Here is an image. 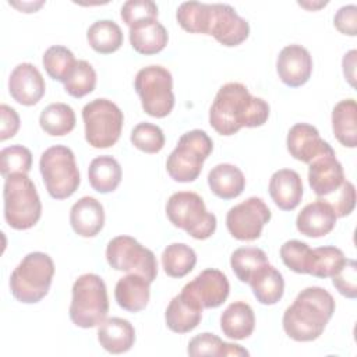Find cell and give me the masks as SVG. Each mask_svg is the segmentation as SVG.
Returning a JSON list of instances; mask_svg holds the SVG:
<instances>
[{
  "instance_id": "1",
  "label": "cell",
  "mask_w": 357,
  "mask_h": 357,
  "mask_svg": "<svg viewBox=\"0 0 357 357\" xmlns=\"http://www.w3.org/2000/svg\"><path fill=\"white\" fill-rule=\"evenodd\" d=\"M268 117L269 105L240 82L220 86L209 109V124L220 135H233L243 127H259Z\"/></svg>"
},
{
  "instance_id": "2",
  "label": "cell",
  "mask_w": 357,
  "mask_h": 357,
  "mask_svg": "<svg viewBox=\"0 0 357 357\" xmlns=\"http://www.w3.org/2000/svg\"><path fill=\"white\" fill-rule=\"evenodd\" d=\"M335 312L332 294L319 287L311 286L301 290L291 305L283 314V329L296 342H312L318 339Z\"/></svg>"
},
{
  "instance_id": "3",
  "label": "cell",
  "mask_w": 357,
  "mask_h": 357,
  "mask_svg": "<svg viewBox=\"0 0 357 357\" xmlns=\"http://www.w3.org/2000/svg\"><path fill=\"white\" fill-rule=\"evenodd\" d=\"M53 275L54 264L47 254L29 252L10 276L11 294L24 304L38 303L47 294Z\"/></svg>"
},
{
  "instance_id": "4",
  "label": "cell",
  "mask_w": 357,
  "mask_h": 357,
  "mask_svg": "<svg viewBox=\"0 0 357 357\" xmlns=\"http://www.w3.org/2000/svg\"><path fill=\"white\" fill-rule=\"evenodd\" d=\"M70 319L74 325L88 329L100 325L109 312L107 289L96 273H84L73 284Z\"/></svg>"
},
{
  "instance_id": "5",
  "label": "cell",
  "mask_w": 357,
  "mask_h": 357,
  "mask_svg": "<svg viewBox=\"0 0 357 357\" xmlns=\"http://www.w3.org/2000/svg\"><path fill=\"white\" fill-rule=\"evenodd\" d=\"M4 219L15 230H26L38 223L42 204L28 174H11L4 181Z\"/></svg>"
},
{
  "instance_id": "6",
  "label": "cell",
  "mask_w": 357,
  "mask_h": 357,
  "mask_svg": "<svg viewBox=\"0 0 357 357\" xmlns=\"http://www.w3.org/2000/svg\"><path fill=\"white\" fill-rule=\"evenodd\" d=\"M213 142L204 130L184 132L177 146L166 160L169 176L178 183H191L198 178L204 162L212 153Z\"/></svg>"
},
{
  "instance_id": "7",
  "label": "cell",
  "mask_w": 357,
  "mask_h": 357,
  "mask_svg": "<svg viewBox=\"0 0 357 357\" xmlns=\"http://www.w3.org/2000/svg\"><path fill=\"white\" fill-rule=\"evenodd\" d=\"M170 223L183 229L192 238L206 240L216 230V216L205 206L204 199L192 191H178L166 204Z\"/></svg>"
},
{
  "instance_id": "8",
  "label": "cell",
  "mask_w": 357,
  "mask_h": 357,
  "mask_svg": "<svg viewBox=\"0 0 357 357\" xmlns=\"http://www.w3.org/2000/svg\"><path fill=\"white\" fill-rule=\"evenodd\" d=\"M39 169L49 195L54 199L71 197L81 183L74 152L66 145L47 148L39 160Z\"/></svg>"
},
{
  "instance_id": "9",
  "label": "cell",
  "mask_w": 357,
  "mask_h": 357,
  "mask_svg": "<svg viewBox=\"0 0 357 357\" xmlns=\"http://www.w3.org/2000/svg\"><path fill=\"white\" fill-rule=\"evenodd\" d=\"M85 139L93 148L113 146L121 134L124 116L120 107L109 99L98 98L82 109Z\"/></svg>"
},
{
  "instance_id": "10",
  "label": "cell",
  "mask_w": 357,
  "mask_h": 357,
  "mask_svg": "<svg viewBox=\"0 0 357 357\" xmlns=\"http://www.w3.org/2000/svg\"><path fill=\"white\" fill-rule=\"evenodd\" d=\"M135 91L141 99L142 109L152 117H166L174 107L173 78L162 66L141 68L134 81Z\"/></svg>"
},
{
  "instance_id": "11",
  "label": "cell",
  "mask_w": 357,
  "mask_h": 357,
  "mask_svg": "<svg viewBox=\"0 0 357 357\" xmlns=\"http://www.w3.org/2000/svg\"><path fill=\"white\" fill-rule=\"evenodd\" d=\"M106 259L116 271L142 275L151 283L156 279L158 261L155 254L134 237L117 236L112 238L106 247Z\"/></svg>"
},
{
  "instance_id": "12",
  "label": "cell",
  "mask_w": 357,
  "mask_h": 357,
  "mask_svg": "<svg viewBox=\"0 0 357 357\" xmlns=\"http://www.w3.org/2000/svg\"><path fill=\"white\" fill-rule=\"evenodd\" d=\"M271 209L262 198L250 197L234 205L226 215V226L229 233L241 241L257 240L264 226L271 220Z\"/></svg>"
},
{
  "instance_id": "13",
  "label": "cell",
  "mask_w": 357,
  "mask_h": 357,
  "mask_svg": "<svg viewBox=\"0 0 357 357\" xmlns=\"http://www.w3.org/2000/svg\"><path fill=\"white\" fill-rule=\"evenodd\" d=\"M223 46H237L250 35L248 22L240 17L230 4H211L208 33Z\"/></svg>"
},
{
  "instance_id": "14",
  "label": "cell",
  "mask_w": 357,
  "mask_h": 357,
  "mask_svg": "<svg viewBox=\"0 0 357 357\" xmlns=\"http://www.w3.org/2000/svg\"><path fill=\"white\" fill-rule=\"evenodd\" d=\"M197 304L204 308H218L229 297L230 284L226 275L219 269H204L183 290Z\"/></svg>"
},
{
  "instance_id": "15",
  "label": "cell",
  "mask_w": 357,
  "mask_h": 357,
  "mask_svg": "<svg viewBox=\"0 0 357 357\" xmlns=\"http://www.w3.org/2000/svg\"><path fill=\"white\" fill-rule=\"evenodd\" d=\"M286 145L294 159L308 165L322 155L335 153L332 146L319 137L318 130L307 123H297L289 130Z\"/></svg>"
},
{
  "instance_id": "16",
  "label": "cell",
  "mask_w": 357,
  "mask_h": 357,
  "mask_svg": "<svg viewBox=\"0 0 357 357\" xmlns=\"http://www.w3.org/2000/svg\"><path fill=\"white\" fill-rule=\"evenodd\" d=\"M276 71L284 85L290 88L301 86L311 77L312 57L304 46L287 45L278 56Z\"/></svg>"
},
{
  "instance_id": "17",
  "label": "cell",
  "mask_w": 357,
  "mask_h": 357,
  "mask_svg": "<svg viewBox=\"0 0 357 357\" xmlns=\"http://www.w3.org/2000/svg\"><path fill=\"white\" fill-rule=\"evenodd\" d=\"M11 98L24 106L36 105L45 95L46 85L40 71L31 63H20L8 78Z\"/></svg>"
},
{
  "instance_id": "18",
  "label": "cell",
  "mask_w": 357,
  "mask_h": 357,
  "mask_svg": "<svg viewBox=\"0 0 357 357\" xmlns=\"http://www.w3.org/2000/svg\"><path fill=\"white\" fill-rule=\"evenodd\" d=\"M342 163L335 153L322 155L310 163L308 183L318 198H324L335 192L344 181Z\"/></svg>"
},
{
  "instance_id": "19",
  "label": "cell",
  "mask_w": 357,
  "mask_h": 357,
  "mask_svg": "<svg viewBox=\"0 0 357 357\" xmlns=\"http://www.w3.org/2000/svg\"><path fill=\"white\" fill-rule=\"evenodd\" d=\"M336 215L329 204L317 199L307 204L297 215L296 227L307 237H324L329 234L336 225Z\"/></svg>"
},
{
  "instance_id": "20",
  "label": "cell",
  "mask_w": 357,
  "mask_h": 357,
  "mask_svg": "<svg viewBox=\"0 0 357 357\" xmlns=\"http://www.w3.org/2000/svg\"><path fill=\"white\" fill-rule=\"evenodd\" d=\"M303 181L300 174L291 169L276 170L269 180V195L282 211H293L303 198Z\"/></svg>"
},
{
  "instance_id": "21",
  "label": "cell",
  "mask_w": 357,
  "mask_h": 357,
  "mask_svg": "<svg viewBox=\"0 0 357 357\" xmlns=\"http://www.w3.org/2000/svg\"><path fill=\"white\" fill-rule=\"evenodd\" d=\"M70 225L81 237H95L105 225L103 205L93 197L79 198L70 211Z\"/></svg>"
},
{
  "instance_id": "22",
  "label": "cell",
  "mask_w": 357,
  "mask_h": 357,
  "mask_svg": "<svg viewBox=\"0 0 357 357\" xmlns=\"http://www.w3.org/2000/svg\"><path fill=\"white\" fill-rule=\"evenodd\" d=\"M151 282L138 273H128L119 279L114 287V298L128 312L142 311L149 301Z\"/></svg>"
},
{
  "instance_id": "23",
  "label": "cell",
  "mask_w": 357,
  "mask_h": 357,
  "mask_svg": "<svg viewBox=\"0 0 357 357\" xmlns=\"http://www.w3.org/2000/svg\"><path fill=\"white\" fill-rule=\"evenodd\" d=\"M166 325L176 333H187L198 326L202 319V307L185 293L172 298L165 312Z\"/></svg>"
},
{
  "instance_id": "24",
  "label": "cell",
  "mask_w": 357,
  "mask_h": 357,
  "mask_svg": "<svg viewBox=\"0 0 357 357\" xmlns=\"http://www.w3.org/2000/svg\"><path fill=\"white\" fill-rule=\"evenodd\" d=\"M100 346L113 354L128 351L135 342V329L130 321L119 317L105 319L98 328Z\"/></svg>"
},
{
  "instance_id": "25",
  "label": "cell",
  "mask_w": 357,
  "mask_h": 357,
  "mask_svg": "<svg viewBox=\"0 0 357 357\" xmlns=\"http://www.w3.org/2000/svg\"><path fill=\"white\" fill-rule=\"evenodd\" d=\"M254 328L255 315L245 301L231 303L220 315V329L230 339H247L254 332Z\"/></svg>"
},
{
  "instance_id": "26",
  "label": "cell",
  "mask_w": 357,
  "mask_h": 357,
  "mask_svg": "<svg viewBox=\"0 0 357 357\" xmlns=\"http://www.w3.org/2000/svg\"><path fill=\"white\" fill-rule=\"evenodd\" d=\"M211 191L222 199H233L238 197L245 187L243 172L230 163H219L211 169L208 174Z\"/></svg>"
},
{
  "instance_id": "27",
  "label": "cell",
  "mask_w": 357,
  "mask_h": 357,
  "mask_svg": "<svg viewBox=\"0 0 357 357\" xmlns=\"http://www.w3.org/2000/svg\"><path fill=\"white\" fill-rule=\"evenodd\" d=\"M255 298L264 305L276 304L284 293V280L282 273L271 264L261 266L248 280Z\"/></svg>"
},
{
  "instance_id": "28",
  "label": "cell",
  "mask_w": 357,
  "mask_h": 357,
  "mask_svg": "<svg viewBox=\"0 0 357 357\" xmlns=\"http://www.w3.org/2000/svg\"><path fill=\"white\" fill-rule=\"evenodd\" d=\"M332 130L336 139L347 148L357 145V105L354 99H343L332 110Z\"/></svg>"
},
{
  "instance_id": "29",
  "label": "cell",
  "mask_w": 357,
  "mask_h": 357,
  "mask_svg": "<svg viewBox=\"0 0 357 357\" xmlns=\"http://www.w3.org/2000/svg\"><path fill=\"white\" fill-rule=\"evenodd\" d=\"M88 180L95 191L100 194L113 192L121 181V166L113 156H98L89 163Z\"/></svg>"
},
{
  "instance_id": "30",
  "label": "cell",
  "mask_w": 357,
  "mask_h": 357,
  "mask_svg": "<svg viewBox=\"0 0 357 357\" xmlns=\"http://www.w3.org/2000/svg\"><path fill=\"white\" fill-rule=\"evenodd\" d=\"M167 31L156 20L135 28H130V42L135 52L141 54H156L167 45Z\"/></svg>"
},
{
  "instance_id": "31",
  "label": "cell",
  "mask_w": 357,
  "mask_h": 357,
  "mask_svg": "<svg viewBox=\"0 0 357 357\" xmlns=\"http://www.w3.org/2000/svg\"><path fill=\"white\" fill-rule=\"evenodd\" d=\"M89 46L102 54H109L123 45L121 28L112 20L95 21L86 31Z\"/></svg>"
},
{
  "instance_id": "32",
  "label": "cell",
  "mask_w": 357,
  "mask_h": 357,
  "mask_svg": "<svg viewBox=\"0 0 357 357\" xmlns=\"http://www.w3.org/2000/svg\"><path fill=\"white\" fill-rule=\"evenodd\" d=\"M40 128L53 137H61L71 132L75 127V113L67 103H52L46 106L39 116Z\"/></svg>"
},
{
  "instance_id": "33",
  "label": "cell",
  "mask_w": 357,
  "mask_h": 357,
  "mask_svg": "<svg viewBox=\"0 0 357 357\" xmlns=\"http://www.w3.org/2000/svg\"><path fill=\"white\" fill-rule=\"evenodd\" d=\"M195 264V251L184 243H172L162 252V265L170 278H183L188 275Z\"/></svg>"
},
{
  "instance_id": "34",
  "label": "cell",
  "mask_w": 357,
  "mask_h": 357,
  "mask_svg": "<svg viewBox=\"0 0 357 357\" xmlns=\"http://www.w3.org/2000/svg\"><path fill=\"white\" fill-rule=\"evenodd\" d=\"M346 257L343 251L333 245H324L314 248L308 264V275L315 278H332L344 264Z\"/></svg>"
},
{
  "instance_id": "35",
  "label": "cell",
  "mask_w": 357,
  "mask_h": 357,
  "mask_svg": "<svg viewBox=\"0 0 357 357\" xmlns=\"http://www.w3.org/2000/svg\"><path fill=\"white\" fill-rule=\"evenodd\" d=\"M266 264L269 262L265 251L257 247H240L230 257L231 269L243 283H248L251 276Z\"/></svg>"
},
{
  "instance_id": "36",
  "label": "cell",
  "mask_w": 357,
  "mask_h": 357,
  "mask_svg": "<svg viewBox=\"0 0 357 357\" xmlns=\"http://www.w3.org/2000/svg\"><path fill=\"white\" fill-rule=\"evenodd\" d=\"M42 63L50 78L64 84L73 74L77 60L70 49L61 45H54L45 52Z\"/></svg>"
},
{
  "instance_id": "37",
  "label": "cell",
  "mask_w": 357,
  "mask_h": 357,
  "mask_svg": "<svg viewBox=\"0 0 357 357\" xmlns=\"http://www.w3.org/2000/svg\"><path fill=\"white\" fill-rule=\"evenodd\" d=\"M211 4L199 1H185L177 8L176 18L180 26L190 33H208Z\"/></svg>"
},
{
  "instance_id": "38",
  "label": "cell",
  "mask_w": 357,
  "mask_h": 357,
  "mask_svg": "<svg viewBox=\"0 0 357 357\" xmlns=\"http://www.w3.org/2000/svg\"><path fill=\"white\" fill-rule=\"evenodd\" d=\"M32 167V153L26 146L11 145L0 152V172L4 178L11 174H28Z\"/></svg>"
},
{
  "instance_id": "39",
  "label": "cell",
  "mask_w": 357,
  "mask_h": 357,
  "mask_svg": "<svg viewBox=\"0 0 357 357\" xmlns=\"http://www.w3.org/2000/svg\"><path fill=\"white\" fill-rule=\"evenodd\" d=\"M96 86V71L85 60H78L73 74L64 82V89L73 98H82Z\"/></svg>"
},
{
  "instance_id": "40",
  "label": "cell",
  "mask_w": 357,
  "mask_h": 357,
  "mask_svg": "<svg viewBox=\"0 0 357 357\" xmlns=\"http://www.w3.org/2000/svg\"><path fill=\"white\" fill-rule=\"evenodd\" d=\"M132 145L145 153H158L165 146V134L162 128L152 123H138L130 135Z\"/></svg>"
},
{
  "instance_id": "41",
  "label": "cell",
  "mask_w": 357,
  "mask_h": 357,
  "mask_svg": "<svg viewBox=\"0 0 357 357\" xmlns=\"http://www.w3.org/2000/svg\"><path fill=\"white\" fill-rule=\"evenodd\" d=\"M158 14V6L151 0H128L121 6L120 11L121 20L128 25V28L156 21Z\"/></svg>"
},
{
  "instance_id": "42",
  "label": "cell",
  "mask_w": 357,
  "mask_h": 357,
  "mask_svg": "<svg viewBox=\"0 0 357 357\" xmlns=\"http://www.w3.org/2000/svg\"><path fill=\"white\" fill-rule=\"evenodd\" d=\"M312 250L300 240H289L280 247V258L283 264L296 273H308V264Z\"/></svg>"
},
{
  "instance_id": "43",
  "label": "cell",
  "mask_w": 357,
  "mask_h": 357,
  "mask_svg": "<svg viewBox=\"0 0 357 357\" xmlns=\"http://www.w3.org/2000/svg\"><path fill=\"white\" fill-rule=\"evenodd\" d=\"M331 205L336 218H344L350 215L356 205V188L353 183L344 180L343 184L331 195L319 198Z\"/></svg>"
},
{
  "instance_id": "44",
  "label": "cell",
  "mask_w": 357,
  "mask_h": 357,
  "mask_svg": "<svg viewBox=\"0 0 357 357\" xmlns=\"http://www.w3.org/2000/svg\"><path fill=\"white\" fill-rule=\"evenodd\" d=\"M332 283L336 290L347 297H357V264L354 259H347L342 265V268L332 276Z\"/></svg>"
},
{
  "instance_id": "45",
  "label": "cell",
  "mask_w": 357,
  "mask_h": 357,
  "mask_svg": "<svg viewBox=\"0 0 357 357\" xmlns=\"http://www.w3.org/2000/svg\"><path fill=\"white\" fill-rule=\"evenodd\" d=\"M223 346L225 342L209 332L199 333L194 336L187 347V353L190 356H223Z\"/></svg>"
},
{
  "instance_id": "46",
  "label": "cell",
  "mask_w": 357,
  "mask_h": 357,
  "mask_svg": "<svg viewBox=\"0 0 357 357\" xmlns=\"http://www.w3.org/2000/svg\"><path fill=\"white\" fill-rule=\"evenodd\" d=\"M335 28L349 36L357 35V7L354 4L340 7L333 18Z\"/></svg>"
},
{
  "instance_id": "47",
  "label": "cell",
  "mask_w": 357,
  "mask_h": 357,
  "mask_svg": "<svg viewBox=\"0 0 357 357\" xmlns=\"http://www.w3.org/2000/svg\"><path fill=\"white\" fill-rule=\"evenodd\" d=\"M0 116H1V128H0V141H6L13 138L18 128H20V116L15 109L1 105L0 106Z\"/></svg>"
},
{
  "instance_id": "48",
  "label": "cell",
  "mask_w": 357,
  "mask_h": 357,
  "mask_svg": "<svg viewBox=\"0 0 357 357\" xmlns=\"http://www.w3.org/2000/svg\"><path fill=\"white\" fill-rule=\"evenodd\" d=\"M356 54L357 52L353 49L343 57V74L351 86L356 84Z\"/></svg>"
}]
</instances>
